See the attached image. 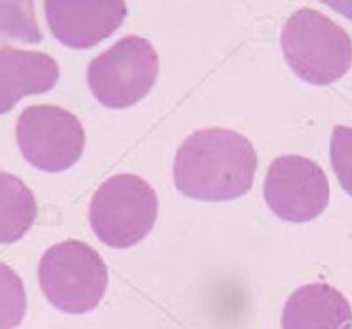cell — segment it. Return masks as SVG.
<instances>
[{"label": "cell", "mask_w": 352, "mask_h": 329, "mask_svg": "<svg viewBox=\"0 0 352 329\" xmlns=\"http://www.w3.org/2000/svg\"><path fill=\"white\" fill-rule=\"evenodd\" d=\"M257 153L229 128H201L182 143L173 164L176 189L199 201H231L252 189Z\"/></svg>", "instance_id": "1"}, {"label": "cell", "mask_w": 352, "mask_h": 329, "mask_svg": "<svg viewBox=\"0 0 352 329\" xmlns=\"http://www.w3.org/2000/svg\"><path fill=\"white\" fill-rule=\"evenodd\" d=\"M289 67L312 84L340 80L352 65V39L344 28L312 8L294 11L280 36Z\"/></svg>", "instance_id": "2"}, {"label": "cell", "mask_w": 352, "mask_h": 329, "mask_svg": "<svg viewBox=\"0 0 352 329\" xmlns=\"http://www.w3.org/2000/svg\"><path fill=\"white\" fill-rule=\"evenodd\" d=\"M44 296L65 313L92 312L108 289V268L92 247L78 240L50 247L39 262Z\"/></svg>", "instance_id": "3"}, {"label": "cell", "mask_w": 352, "mask_h": 329, "mask_svg": "<svg viewBox=\"0 0 352 329\" xmlns=\"http://www.w3.org/2000/svg\"><path fill=\"white\" fill-rule=\"evenodd\" d=\"M159 199L148 181L136 174H115L90 201V225L104 245L129 249L148 236L155 225Z\"/></svg>", "instance_id": "4"}, {"label": "cell", "mask_w": 352, "mask_h": 329, "mask_svg": "<svg viewBox=\"0 0 352 329\" xmlns=\"http://www.w3.org/2000/svg\"><path fill=\"white\" fill-rule=\"evenodd\" d=\"M159 65V55L148 39L125 36L88 64V87L100 104L127 108L152 90Z\"/></svg>", "instance_id": "5"}, {"label": "cell", "mask_w": 352, "mask_h": 329, "mask_svg": "<svg viewBox=\"0 0 352 329\" xmlns=\"http://www.w3.org/2000/svg\"><path fill=\"white\" fill-rule=\"evenodd\" d=\"M16 139L30 164L58 173L76 164L83 153L85 128L76 115L60 106H28L16 122Z\"/></svg>", "instance_id": "6"}, {"label": "cell", "mask_w": 352, "mask_h": 329, "mask_svg": "<svg viewBox=\"0 0 352 329\" xmlns=\"http://www.w3.org/2000/svg\"><path fill=\"white\" fill-rule=\"evenodd\" d=\"M264 199L282 220H312L328 206V177L317 162L307 157H278L270 164L266 173Z\"/></svg>", "instance_id": "7"}, {"label": "cell", "mask_w": 352, "mask_h": 329, "mask_svg": "<svg viewBox=\"0 0 352 329\" xmlns=\"http://www.w3.org/2000/svg\"><path fill=\"white\" fill-rule=\"evenodd\" d=\"M44 12L53 36L69 48L85 49L111 36L124 23V2H46Z\"/></svg>", "instance_id": "8"}, {"label": "cell", "mask_w": 352, "mask_h": 329, "mask_svg": "<svg viewBox=\"0 0 352 329\" xmlns=\"http://www.w3.org/2000/svg\"><path fill=\"white\" fill-rule=\"evenodd\" d=\"M60 76L53 56L12 46L0 48V115L11 111L21 97L52 90Z\"/></svg>", "instance_id": "9"}, {"label": "cell", "mask_w": 352, "mask_h": 329, "mask_svg": "<svg viewBox=\"0 0 352 329\" xmlns=\"http://www.w3.org/2000/svg\"><path fill=\"white\" fill-rule=\"evenodd\" d=\"M282 329H352L351 303L328 284L303 285L285 303Z\"/></svg>", "instance_id": "10"}, {"label": "cell", "mask_w": 352, "mask_h": 329, "mask_svg": "<svg viewBox=\"0 0 352 329\" xmlns=\"http://www.w3.org/2000/svg\"><path fill=\"white\" fill-rule=\"evenodd\" d=\"M37 203L20 178L0 171V243L18 241L32 227Z\"/></svg>", "instance_id": "11"}, {"label": "cell", "mask_w": 352, "mask_h": 329, "mask_svg": "<svg viewBox=\"0 0 352 329\" xmlns=\"http://www.w3.org/2000/svg\"><path fill=\"white\" fill-rule=\"evenodd\" d=\"M0 39L21 43L43 41L32 2H0Z\"/></svg>", "instance_id": "12"}, {"label": "cell", "mask_w": 352, "mask_h": 329, "mask_svg": "<svg viewBox=\"0 0 352 329\" xmlns=\"http://www.w3.org/2000/svg\"><path fill=\"white\" fill-rule=\"evenodd\" d=\"M27 312V294L20 275L0 262V329H14Z\"/></svg>", "instance_id": "13"}, {"label": "cell", "mask_w": 352, "mask_h": 329, "mask_svg": "<svg viewBox=\"0 0 352 329\" xmlns=\"http://www.w3.org/2000/svg\"><path fill=\"white\" fill-rule=\"evenodd\" d=\"M331 166L342 189L352 196V127L336 125L331 136Z\"/></svg>", "instance_id": "14"}, {"label": "cell", "mask_w": 352, "mask_h": 329, "mask_svg": "<svg viewBox=\"0 0 352 329\" xmlns=\"http://www.w3.org/2000/svg\"><path fill=\"white\" fill-rule=\"evenodd\" d=\"M335 9H338V11L345 12L349 18H352V4H345V5H338L335 4Z\"/></svg>", "instance_id": "15"}]
</instances>
